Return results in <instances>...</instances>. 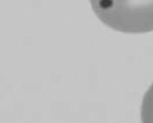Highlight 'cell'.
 <instances>
[{
    "instance_id": "cell-1",
    "label": "cell",
    "mask_w": 153,
    "mask_h": 123,
    "mask_svg": "<svg viewBox=\"0 0 153 123\" xmlns=\"http://www.w3.org/2000/svg\"><path fill=\"white\" fill-rule=\"evenodd\" d=\"M107 27L128 34L153 31V0H89Z\"/></svg>"
},
{
    "instance_id": "cell-2",
    "label": "cell",
    "mask_w": 153,
    "mask_h": 123,
    "mask_svg": "<svg viewBox=\"0 0 153 123\" xmlns=\"http://www.w3.org/2000/svg\"><path fill=\"white\" fill-rule=\"evenodd\" d=\"M142 123H153V83L147 89L141 104Z\"/></svg>"
}]
</instances>
